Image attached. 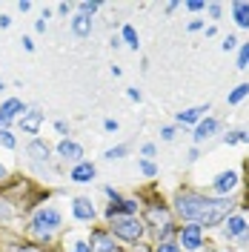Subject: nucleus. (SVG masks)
Listing matches in <instances>:
<instances>
[{
	"mask_svg": "<svg viewBox=\"0 0 249 252\" xmlns=\"http://www.w3.org/2000/svg\"><path fill=\"white\" fill-rule=\"evenodd\" d=\"M121 37H124V43H126V46H132V49H138V46H140L135 26H124V29H121Z\"/></svg>",
	"mask_w": 249,
	"mask_h": 252,
	"instance_id": "obj_21",
	"label": "nucleus"
},
{
	"mask_svg": "<svg viewBox=\"0 0 249 252\" xmlns=\"http://www.w3.org/2000/svg\"><path fill=\"white\" fill-rule=\"evenodd\" d=\"M203 29V20H192L189 23V32H201Z\"/></svg>",
	"mask_w": 249,
	"mask_h": 252,
	"instance_id": "obj_37",
	"label": "nucleus"
},
{
	"mask_svg": "<svg viewBox=\"0 0 249 252\" xmlns=\"http://www.w3.org/2000/svg\"><path fill=\"white\" fill-rule=\"evenodd\" d=\"M94 175H97L94 163H89V160H80V163H75V166H72L69 181H75V184H92Z\"/></svg>",
	"mask_w": 249,
	"mask_h": 252,
	"instance_id": "obj_13",
	"label": "nucleus"
},
{
	"mask_svg": "<svg viewBox=\"0 0 249 252\" xmlns=\"http://www.w3.org/2000/svg\"><path fill=\"white\" fill-rule=\"evenodd\" d=\"M220 49H223V52H235V49H238V37H235V34H226L223 43H220Z\"/></svg>",
	"mask_w": 249,
	"mask_h": 252,
	"instance_id": "obj_27",
	"label": "nucleus"
},
{
	"mask_svg": "<svg viewBox=\"0 0 249 252\" xmlns=\"http://www.w3.org/2000/svg\"><path fill=\"white\" fill-rule=\"evenodd\" d=\"M26 155H29L31 166H49V160H52V149H49V143H46V141L34 138V141L26 146Z\"/></svg>",
	"mask_w": 249,
	"mask_h": 252,
	"instance_id": "obj_8",
	"label": "nucleus"
},
{
	"mask_svg": "<svg viewBox=\"0 0 249 252\" xmlns=\"http://www.w3.org/2000/svg\"><path fill=\"white\" fill-rule=\"evenodd\" d=\"M129 152V146H115V149H106V158L109 160H118V158H124Z\"/></svg>",
	"mask_w": 249,
	"mask_h": 252,
	"instance_id": "obj_28",
	"label": "nucleus"
},
{
	"mask_svg": "<svg viewBox=\"0 0 249 252\" xmlns=\"http://www.w3.org/2000/svg\"><path fill=\"white\" fill-rule=\"evenodd\" d=\"M152 252H184V250H181L178 244H172V241H160V244H157Z\"/></svg>",
	"mask_w": 249,
	"mask_h": 252,
	"instance_id": "obj_25",
	"label": "nucleus"
},
{
	"mask_svg": "<svg viewBox=\"0 0 249 252\" xmlns=\"http://www.w3.org/2000/svg\"><path fill=\"white\" fill-rule=\"evenodd\" d=\"M247 94H249V83H241V86H235L232 92H229L226 103H229V106H238V103H241V100H244Z\"/></svg>",
	"mask_w": 249,
	"mask_h": 252,
	"instance_id": "obj_20",
	"label": "nucleus"
},
{
	"mask_svg": "<svg viewBox=\"0 0 249 252\" xmlns=\"http://www.w3.org/2000/svg\"><path fill=\"white\" fill-rule=\"evenodd\" d=\"M9 218H12V206L0 198V220H9Z\"/></svg>",
	"mask_w": 249,
	"mask_h": 252,
	"instance_id": "obj_30",
	"label": "nucleus"
},
{
	"mask_svg": "<svg viewBox=\"0 0 249 252\" xmlns=\"http://www.w3.org/2000/svg\"><path fill=\"white\" fill-rule=\"evenodd\" d=\"M58 155H61L63 160L80 163V160H83V146H80L78 141H69V138H63V141L58 143Z\"/></svg>",
	"mask_w": 249,
	"mask_h": 252,
	"instance_id": "obj_14",
	"label": "nucleus"
},
{
	"mask_svg": "<svg viewBox=\"0 0 249 252\" xmlns=\"http://www.w3.org/2000/svg\"><path fill=\"white\" fill-rule=\"evenodd\" d=\"M218 129H220V121L206 115L201 124L195 126V143H203V141H209V138H215V135H218Z\"/></svg>",
	"mask_w": 249,
	"mask_h": 252,
	"instance_id": "obj_12",
	"label": "nucleus"
},
{
	"mask_svg": "<svg viewBox=\"0 0 249 252\" xmlns=\"http://www.w3.org/2000/svg\"><path fill=\"white\" fill-rule=\"evenodd\" d=\"M20 112H26L23 106V100H17V97H9V100H3V106H0V129H6V126L15 121Z\"/></svg>",
	"mask_w": 249,
	"mask_h": 252,
	"instance_id": "obj_10",
	"label": "nucleus"
},
{
	"mask_svg": "<svg viewBox=\"0 0 249 252\" xmlns=\"http://www.w3.org/2000/svg\"><path fill=\"white\" fill-rule=\"evenodd\" d=\"M9 23H12V17H9V15H0V29H9Z\"/></svg>",
	"mask_w": 249,
	"mask_h": 252,
	"instance_id": "obj_40",
	"label": "nucleus"
},
{
	"mask_svg": "<svg viewBox=\"0 0 249 252\" xmlns=\"http://www.w3.org/2000/svg\"><path fill=\"white\" fill-rule=\"evenodd\" d=\"M9 252H49L43 247H34V244H23V247H12Z\"/></svg>",
	"mask_w": 249,
	"mask_h": 252,
	"instance_id": "obj_29",
	"label": "nucleus"
},
{
	"mask_svg": "<svg viewBox=\"0 0 249 252\" xmlns=\"http://www.w3.org/2000/svg\"><path fill=\"white\" fill-rule=\"evenodd\" d=\"M241 184V175L235 172V169H226V172L215 175V181H212V192H215V198H229V192H235Z\"/></svg>",
	"mask_w": 249,
	"mask_h": 252,
	"instance_id": "obj_6",
	"label": "nucleus"
},
{
	"mask_svg": "<svg viewBox=\"0 0 249 252\" xmlns=\"http://www.w3.org/2000/svg\"><path fill=\"white\" fill-rule=\"evenodd\" d=\"M206 112H212V106H209V103H206V106H192V109H187V112H178V124H181V126L201 124Z\"/></svg>",
	"mask_w": 249,
	"mask_h": 252,
	"instance_id": "obj_16",
	"label": "nucleus"
},
{
	"mask_svg": "<svg viewBox=\"0 0 249 252\" xmlns=\"http://www.w3.org/2000/svg\"><path fill=\"white\" fill-rule=\"evenodd\" d=\"M223 143H226V146H235V143H249V129H235V132H226V135H223Z\"/></svg>",
	"mask_w": 249,
	"mask_h": 252,
	"instance_id": "obj_19",
	"label": "nucleus"
},
{
	"mask_svg": "<svg viewBox=\"0 0 249 252\" xmlns=\"http://www.w3.org/2000/svg\"><path fill=\"white\" fill-rule=\"evenodd\" d=\"M72 252H92V250H89L86 241H78V244H72Z\"/></svg>",
	"mask_w": 249,
	"mask_h": 252,
	"instance_id": "obj_34",
	"label": "nucleus"
},
{
	"mask_svg": "<svg viewBox=\"0 0 249 252\" xmlns=\"http://www.w3.org/2000/svg\"><path fill=\"white\" fill-rule=\"evenodd\" d=\"M203 6H206V3H201V0H189V3H187V9H189V12H201Z\"/></svg>",
	"mask_w": 249,
	"mask_h": 252,
	"instance_id": "obj_33",
	"label": "nucleus"
},
{
	"mask_svg": "<svg viewBox=\"0 0 249 252\" xmlns=\"http://www.w3.org/2000/svg\"><path fill=\"white\" fill-rule=\"evenodd\" d=\"M209 15H212L215 20H218V17L223 15V6H220V3H209Z\"/></svg>",
	"mask_w": 249,
	"mask_h": 252,
	"instance_id": "obj_32",
	"label": "nucleus"
},
{
	"mask_svg": "<svg viewBox=\"0 0 249 252\" xmlns=\"http://www.w3.org/2000/svg\"><path fill=\"white\" fill-rule=\"evenodd\" d=\"M72 215H75V220L92 223V220L97 218V209H94L92 198H75V201H72Z\"/></svg>",
	"mask_w": 249,
	"mask_h": 252,
	"instance_id": "obj_9",
	"label": "nucleus"
},
{
	"mask_svg": "<svg viewBox=\"0 0 249 252\" xmlns=\"http://www.w3.org/2000/svg\"><path fill=\"white\" fill-rule=\"evenodd\" d=\"M140 172L146 175V178H155V175H157V166L152 163V160H140Z\"/></svg>",
	"mask_w": 249,
	"mask_h": 252,
	"instance_id": "obj_26",
	"label": "nucleus"
},
{
	"mask_svg": "<svg viewBox=\"0 0 249 252\" xmlns=\"http://www.w3.org/2000/svg\"><path fill=\"white\" fill-rule=\"evenodd\" d=\"M126 94H129V100H138V103H140V97H143L140 89H126Z\"/></svg>",
	"mask_w": 249,
	"mask_h": 252,
	"instance_id": "obj_36",
	"label": "nucleus"
},
{
	"mask_svg": "<svg viewBox=\"0 0 249 252\" xmlns=\"http://www.w3.org/2000/svg\"><path fill=\"white\" fill-rule=\"evenodd\" d=\"M40 124H43V112L37 109V106H31L20 115V126H23V132L26 135H37L40 132Z\"/></svg>",
	"mask_w": 249,
	"mask_h": 252,
	"instance_id": "obj_11",
	"label": "nucleus"
},
{
	"mask_svg": "<svg viewBox=\"0 0 249 252\" xmlns=\"http://www.w3.org/2000/svg\"><path fill=\"white\" fill-rule=\"evenodd\" d=\"M118 126H121V124H118V121H112V118H109V121H103V129H106V132H118Z\"/></svg>",
	"mask_w": 249,
	"mask_h": 252,
	"instance_id": "obj_35",
	"label": "nucleus"
},
{
	"mask_svg": "<svg viewBox=\"0 0 249 252\" xmlns=\"http://www.w3.org/2000/svg\"><path fill=\"white\" fill-rule=\"evenodd\" d=\"M3 181H9V169H6V166L0 163V184H3Z\"/></svg>",
	"mask_w": 249,
	"mask_h": 252,
	"instance_id": "obj_43",
	"label": "nucleus"
},
{
	"mask_svg": "<svg viewBox=\"0 0 249 252\" xmlns=\"http://www.w3.org/2000/svg\"><path fill=\"white\" fill-rule=\"evenodd\" d=\"M178 247L184 252H195L203 247V229L198 223H184L178 229Z\"/></svg>",
	"mask_w": 249,
	"mask_h": 252,
	"instance_id": "obj_5",
	"label": "nucleus"
},
{
	"mask_svg": "<svg viewBox=\"0 0 249 252\" xmlns=\"http://www.w3.org/2000/svg\"><path fill=\"white\" fill-rule=\"evenodd\" d=\"M61 226H63V215H61L58 206H40L29 220V232L37 238H43V241H49Z\"/></svg>",
	"mask_w": 249,
	"mask_h": 252,
	"instance_id": "obj_2",
	"label": "nucleus"
},
{
	"mask_svg": "<svg viewBox=\"0 0 249 252\" xmlns=\"http://www.w3.org/2000/svg\"><path fill=\"white\" fill-rule=\"evenodd\" d=\"M160 138L163 141H175V126H163L160 129Z\"/></svg>",
	"mask_w": 249,
	"mask_h": 252,
	"instance_id": "obj_31",
	"label": "nucleus"
},
{
	"mask_svg": "<svg viewBox=\"0 0 249 252\" xmlns=\"http://www.w3.org/2000/svg\"><path fill=\"white\" fill-rule=\"evenodd\" d=\"M34 29H37V32H46V17H43V15H40V20L34 23Z\"/></svg>",
	"mask_w": 249,
	"mask_h": 252,
	"instance_id": "obj_41",
	"label": "nucleus"
},
{
	"mask_svg": "<svg viewBox=\"0 0 249 252\" xmlns=\"http://www.w3.org/2000/svg\"><path fill=\"white\" fill-rule=\"evenodd\" d=\"M220 232L232 244H249V218L244 212H232L229 218L220 223Z\"/></svg>",
	"mask_w": 249,
	"mask_h": 252,
	"instance_id": "obj_4",
	"label": "nucleus"
},
{
	"mask_svg": "<svg viewBox=\"0 0 249 252\" xmlns=\"http://www.w3.org/2000/svg\"><path fill=\"white\" fill-rule=\"evenodd\" d=\"M72 34H78V37H89V34H92V17L78 12V15L72 17Z\"/></svg>",
	"mask_w": 249,
	"mask_h": 252,
	"instance_id": "obj_17",
	"label": "nucleus"
},
{
	"mask_svg": "<svg viewBox=\"0 0 249 252\" xmlns=\"http://www.w3.org/2000/svg\"><path fill=\"white\" fill-rule=\"evenodd\" d=\"M3 89H6V83H3V80H0V92H3Z\"/></svg>",
	"mask_w": 249,
	"mask_h": 252,
	"instance_id": "obj_45",
	"label": "nucleus"
},
{
	"mask_svg": "<svg viewBox=\"0 0 249 252\" xmlns=\"http://www.w3.org/2000/svg\"><path fill=\"white\" fill-rule=\"evenodd\" d=\"M238 69H249V43H241L238 49Z\"/></svg>",
	"mask_w": 249,
	"mask_h": 252,
	"instance_id": "obj_22",
	"label": "nucleus"
},
{
	"mask_svg": "<svg viewBox=\"0 0 249 252\" xmlns=\"http://www.w3.org/2000/svg\"><path fill=\"white\" fill-rule=\"evenodd\" d=\"M143 155H146V158L155 155V143H146V146H143Z\"/></svg>",
	"mask_w": 249,
	"mask_h": 252,
	"instance_id": "obj_38",
	"label": "nucleus"
},
{
	"mask_svg": "<svg viewBox=\"0 0 249 252\" xmlns=\"http://www.w3.org/2000/svg\"><path fill=\"white\" fill-rule=\"evenodd\" d=\"M97 9H100V3H97V0H86V3H80V6H78L80 15H89V17H92Z\"/></svg>",
	"mask_w": 249,
	"mask_h": 252,
	"instance_id": "obj_24",
	"label": "nucleus"
},
{
	"mask_svg": "<svg viewBox=\"0 0 249 252\" xmlns=\"http://www.w3.org/2000/svg\"><path fill=\"white\" fill-rule=\"evenodd\" d=\"M112 215H138V201H132V198H118V201H112L106 206V218Z\"/></svg>",
	"mask_w": 249,
	"mask_h": 252,
	"instance_id": "obj_15",
	"label": "nucleus"
},
{
	"mask_svg": "<svg viewBox=\"0 0 249 252\" xmlns=\"http://www.w3.org/2000/svg\"><path fill=\"white\" fill-rule=\"evenodd\" d=\"M86 244H89L92 252H121V247H118V241H115V235L109 229H92Z\"/></svg>",
	"mask_w": 249,
	"mask_h": 252,
	"instance_id": "obj_7",
	"label": "nucleus"
},
{
	"mask_svg": "<svg viewBox=\"0 0 249 252\" xmlns=\"http://www.w3.org/2000/svg\"><path fill=\"white\" fill-rule=\"evenodd\" d=\"M20 43H23V49H26V52H34V43H31V37H23Z\"/></svg>",
	"mask_w": 249,
	"mask_h": 252,
	"instance_id": "obj_39",
	"label": "nucleus"
},
{
	"mask_svg": "<svg viewBox=\"0 0 249 252\" xmlns=\"http://www.w3.org/2000/svg\"><path fill=\"white\" fill-rule=\"evenodd\" d=\"M232 17H235V23H238V29H249V3L235 0L232 3Z\"/></svg>",
	"mask_w": 249,
	"mask_h": 252,
	"instance_id": "obj_18",
	"label": "nucleus"
},
{
	"mask_svg": "<svg viewBox=\"0 0 249 252\" xmlns=\"http://www.w3.org/2000/svg\"><path fill=\"white\" fill-rule=\"evenodd\" d=\"M17 9H20V12H29L31 3H29V0H20V3H17Z\"/></svg>",
	"mask_w": 249,
	"mask_h": 252,
	"instance_id": "obj_42",
	"label": "nucleus"
},
{
	"mask_svg": "<svg viewBox=\"0 0 249 252\" xmlns=\"http://www.w3.org/2000/svg\"><path fill=\"white\" fill-rule=\"evenodd\" d=\"M55 129H58V132H63V135H66V132H69V126L63 124V121H58V124H55Z\"/></svg>",
	"mask_w": 249,
	"mask_h": 252,
	"instance_id": "obj_44",
	"label": "nucleus"
},
{
	"mask_svg": "<svg viewBox=\"0 0 249 252\" xmlns=\"http://www.w3.org/2000/svg\"><path fill=\"white\" fill-rule=\"evenodd\" d=\"M0 146H6V149H15V146H17L15 135H12L9 129H0Z\"/></svg>",
	"mask_w": 249,
	"mask_h": 252,
	"instance_id": "obj_23",
	"label": "nucleus"
},
{
	"mask_svg": "<svg viewBox=\"0 0 249 252\" xmlns=\"http://www.w3.org/2000/svg\"><path fill=\"white\" fill-rule=\"evenodd\" d=\"M109 232L121 241H129V244H138L140 238L146 235V223L138 218V215H112L109 218Z\"/></svg>",
	"mask_w": 249,
	"mask_h": 252,
	"instance_id": "obj_3",
	"label": "nucleus"
},
{
	"mask_svg": "<svg viewBox=\"0 0 249 252\" xmlns=\"http://www.w3.org/2000/svg\"><path fill=\"white\" fill-rule=\"evenodd\" d=\"M175 212L187 223H198V226H220L223 220L235 212V201L232 198H212L203 195L195 189H181L175 195Z\"/></svg>",
	"mask_w": 249,
	"mask_h": 252,
	"instance_id": "obj_1",
	"label": "nucleus"
}]
</instances>
